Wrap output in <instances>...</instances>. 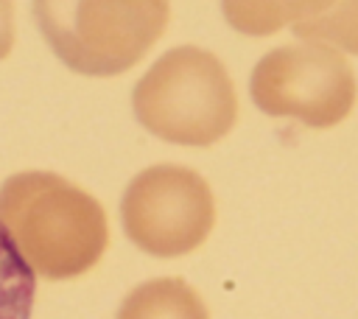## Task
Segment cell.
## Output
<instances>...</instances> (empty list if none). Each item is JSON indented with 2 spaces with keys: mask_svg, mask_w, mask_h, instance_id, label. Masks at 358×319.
Wrapping results in <instances>:
<instances>
[{
  "mask_svg": "<svg viewBox=\"0 0 358 319\" xmlns=\"http://www.w3.org/2000/svg\"><path fill=\"white\" fill-rule=\"evenodd\" d=\"M36 297V271L0 224V319H31Z\"/></svg>",
  "mask_w": 358,
  "mask_h": 319,
  "instance_id": "ba28073f",
  "label": "cell"
},
{
  "mask_svg": "<svg viewBox=\"0 0 358 319\" xmlns=\"http://www.w3.org/2000/svg\"><path fill=\"white\" fill-rule=\"evenodd\" d=\"M129 241L154 257H179L204 243L215 224V199L204 176L185 165L140 171L120 201Z\"/></svg>",
  "mask_w": 358,
  "mask_h": 319,
  "instance_id": "5b68a950",
  "label": "cell"
},
{
  "mask_svg": "<svg viewBox=\"0 0 358 319\" xmlns=\"http://www.w3.org/2000/svg\"><path fill=\"white\" fill-rule=\"evenodd\" d=\"M294 34L305 42H322L358 56V0H333L319 17L294 25Z\"/></svg>",
  "mask_w": 358,
  "mask_h": 319,
  "instance_id": "9c48e42d",
  "label": "cell"
},
{
  "mask_svg": "<svg viewBox=\"0 0 358 319\" xmlns=\"http://www.w3.org/2000/svg\"><path fill=\"white\" fill-rule=\"evenodd\" d=\"M115 319H210L201 297L179 277H157L126 294Z\"/></svg>",
  "mask_w": 358,
  "mask_h": 319,
  "instance_id": "8992f818",
  "label": "cell"
},
{
  "mask_svg": "<svg viewBox=\"0 0 358 319\" xmlns=\"http://www.w3.org/2000/svg\"><path fill=\"white\" fill-rule=\"evenodd\" d=\"M0 224L28 266L50 280L92 269L109 238L101 204L50 171H22L0 185Z\"/></svg>",
  "mask_w": 358,
  "mask_h": 319,
  "instance_id": "6da1fadb",
  "label": "cell"
},
{
  "mask_svg": "<svg viewBox=\"0 0 358 319\" xmlns=\"http://www.w3.org/2000/svg\"><path fill=\"white\" fill-rule=\"evenodd\" d=\"M355 73L341 50L294 42L268 50L252 70L249 95L271 118H294L310 129L341 123L355 104Z\"/></svg>",
  "mask_w": 358,
  "mask_h": 319,
  "instance_id": "277c9868",
  "label": "cell"
},
{
  "mask_svg": "<svg viewBox=\"0 0 358 319\" xmlns=\"http://www.w3.org/2000/svg\"><path fill=\"white\" fill-rule=\"evenodd\" d=\"M36 25L62 64L81 76L131 70L168 28V0H34Z\"/></svg>",
  "mask_w": 358,
  "mask_h": 319,
  "instance_id": "3957f363",
  "label": "cell"
},
{
  "mask_svg": "<svg viewBox=\"0 0 358 319\" xmlns=\"http://www.w3.org/2000/svg\"><path fill=\"white\" fill-rule=\"evenodd\" d=\"M131 109L140 126L165 143L213 146L235 126L238 98L218 56L179 45L143 73Z\"/></svg>",
  "mask_w": 358,
  "mask_h": 319,
  "instance_id": "7a4b0ae2",
  "label": "cell"
},
{
  "mask_svg": "<svg viewBox=\"0 0 358 319\" xmlns=\"http://www.w3.org/2000/svg\"><path fill=\"white\" fill-rule=\"evenodd\" d=\"M333 0H221L224 20L246 36H268L294 28L330 8Z\"/></svg>",
  "mask_w": 358,
  "mask_h": 319,
  "instance_id": "52a82bcc",
  "label": "cell"
},
{
  "mask_svg": "<svg viewBox=\"0 0 358 319\" xmlns=\"http://www.w3.org/2000/svg\"><path fill=\"white\" fill-rule=\"evenodd\" d=\"M14 48V0H0V59Z\"/></svg>",
  "mask_w": 358,
  "mask_h": 319,
  "instance_id": "30bf717a",
  "label": "cell"
}]
</instances>
